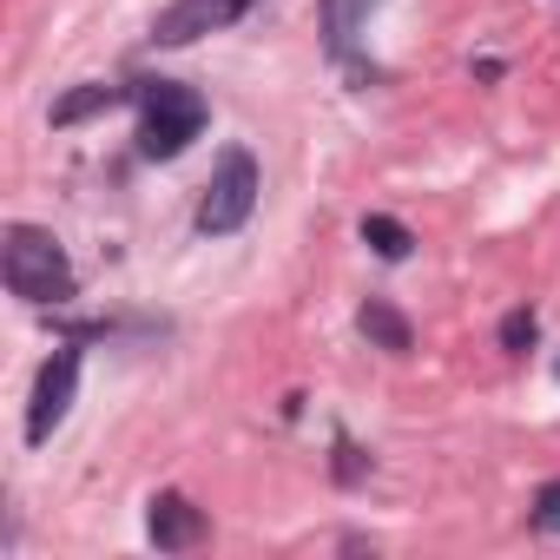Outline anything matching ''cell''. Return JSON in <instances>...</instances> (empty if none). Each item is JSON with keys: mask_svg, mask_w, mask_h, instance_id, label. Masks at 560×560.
<instances>
[{"mask_svg": "<svg viewBox=\"0 0 560 560\" xmlns=\"http://www.w3.org/2000/svg\"><path fill=\"white\" fill-rule=\"evenodd\" d=\"M0 277H8V291L21 304H34V311L67 304L80 291V277H73L60 237L40 231V224H8V244H0Z\"/></svg>", "mask_w": 560, "mask_h": 560, "instance_id": "1", "label": "cell"}, {"mask_svg": "<svg viewBox=\"0 0 560 560\" xmlns=\"http://www.w3.org/2000/svg\"><path fill=\"white\" fill-rule=\"evenodd\" d=\"M139 152L145 159H178L198 132H205V100L178 80H139Z\"/></svg>", "mask_w": 560, "mask_h": 560, "instance_id": "2", "label": "cell"}, {"mask_svg": "<svg viewBox=\"0 0 560 560\" xmlns=\"http://www.w3.org/2000/svg\"><path fill=\"white\" fill-rule=\"evenodd\" d=\"M257 191H264L257 159H250L244 145H231V152L218 159V178H211L205 198H198V231H205V237H231V231H244V218L257 211Z\"/></svg>", "mask_w": 560, "mask_h": 560, "instance_id": "3", "label": "cell"}, {"mask_svg": "<svg viewBox=\"0 0 560 560\" xmlns=\"http://www.w3.org/2000/svg\"><path fill=\"white\" fill-rule=\"evenodd\" d=\"M73 389H80V350L60 343V350L40 363V376H34V402H27V442H34V448L54 442V429H60L67 409H73Z\"/></svg>", "mask_w": 560, "mask_h": 560, "instance_id": "4", "label": "cell"}, {"mask_svg": "<svg viewBox=\"0 0 560 560\" xmlns=\"http://www.w3.org/2000/svg\"><path fill=\"white\" fill-rule=\"evenodd\" d=\"M250 8H257V0H172V8L152 21V40H159V47H185V40H198V34H218V27L244 21Z\"/></svg>", "mask_w": 560, "mask_h": 560, "instance_id": "5", "label": "cell"}, {"mask_svg": "<svg viewBox=\"0 0 560 560\" xmlns=\"http://www.w3.org/2000/svg\"><path fill=\"white\" fill-rule=\"evenodd\" d=\"M145 534L159 553H185L205 540V514L185 501V494H152V514H145Z\"/></svg>", "mask_w": 560, "mask_h": 560, "instance_id": "6", "label": "cell"}, {"mask_svg": "<svg viewBox=\"0 0 560 560\" xmlns=\"http://www.w3.org/2000/svg\"><path fill=\"white\" fill-rule=\"evenodd\" d=\"M357 330H363L376 350H389V357H409V350H416V330H409V317H402L396 304H363V311H357Z\"/></svg>", "mask_w": 560, "mask_h": 560, "instance_id": "7", "label": "cell"}, {"mask_svg": "<svg viewBox=\"0 0 560 560\" xmlns=\"http://www.w3.org/2000/svg\"><path fill=\"white\" fill-rule=\"evenodd\" d=\"M383 8V0H324V40L330 54H350V40L363 34V21Z\"/></svg>", "mask_w": 560, "mask_h": 560, "instance_id": "8", "label": "cell"}, {"mask_svg": "<svg viewBox=\"0 0 560 560\" xmlns=\"http://www.w3.org/2000/svg\"><path fill=\"white\" fill-rule=\"evenodd\" d=\"M119 100H132V86H80V93H67V100L54 106V126H80V119H93V113H113Z\"/></svg>", "mask_w": 560, "mask_h": 560, "instance_id": "9", "label": "cell"}, {"mask_svg": "<svg viewBox=\"0 0 560 560\" xmlns=\"http://www.w3.org/2000/svg\"><path fill=\"white\" fill-rule=\"evenodd\" d=\"M363 244H370L376 257H389V264H402L416 237H409V224H402V218H383V211H370V218H363Z\"/></svg>", "mask_w": 560, "mask_h": 560, "instance_id": "10", "label": "cell"}, {"mask_svg": "<svg viewBox=\"0 0 560 560\" xmlns=\"http://www.w3.org/2000/svg\"><path fill=\"white\" fill-rule=\"evenodd\" d=\"M534 330H540V324H534V311H508V317H501V350H527V343H534Z\"/></svg>", "mask_w": 560, "mask_h": 560, "instance_id": "11", "label": "cell"}, {"mask_svg": "<svg viewBox=\"0 0 560 560\" xmlns=\"http://www.w3.org/2000/svg\"><path fill=\"white\" fill-rule=\"evenodd\" d=\"M534 527H540V534H560V481H547V488L534 494Z\"/></svg>", "mask_w": 560, "mask_h": 560, "instance_id": "12", "label": "cell"}, {"mask_svg": "<svg viewBox=\"0 0 560 560\" xmlns=\"http://www.w3.org/2000/svg\"><path fill=\"white\" fill-rule=\"evenodd\" d=\"M337 475H343V481H357V475H363V455H357V442H350V435H337Z\"/></svg>", "mask_w": 560, "mask_h": 560, "instance_id": "13", "label": "cell"}, {"mask_svg": "<svg viewBox=\"0 0 560 560\" xmlns=\"http://www.w3.org/2000/svg\"><path fill=\"white\" fill-rule=\"evenodd\" d=\"M553 376H560V363H553Z\"/></svg>", "mask_w": 560, "mask_h": 560, "instance_id": "14", "label": "cell"}]
</instances>
